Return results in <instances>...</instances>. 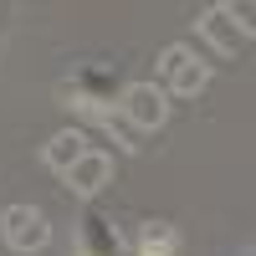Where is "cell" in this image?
Returning <instances> with one entry per match:
<instances>
[{"instance_id":"obj_1","label":"cell","mask_w":256,"mask_h":256,"mask_svg":"<svg viewBox=\"0 0 256 256\" xmlns=\"http://www.w3.org/2000/svg\"><path fill=\"white\" fill-rule=\"evenodd\" d=\"M67 102H77V108H113L118 102V72L113 67H77L72 77H67Z\"/></svg>"},{"instance_id":"obj_2","label":"cell","mask_w":256,"mask_h":256,"mask_svg":"<svg viewBox=\"0 0 256 256\" xmlns=\"http://www.w3.org/2000/svg\"><path fill=\"white\" fill-rule=\"evenodd\" d=\"M77 256H123V241L108 216H98V210H88V216L77 220Z\"/></svg>"},{"instance_id":"obj_3","label":"cell","mask_w":256,"mask_h":256,"mask_svg":"<svg viewBox=\"0 0 256 256\" xmlns=\"http://www.w3.org/2000/svg\"><path fill=\"white\" fill-rule=\"evenodd\" d=\"M0 230H6V241H10V251H31V246H41L46 241V216L31 205H10L6 210V220H0Z\"/></svg>"},{"instance_id":"obj_4","label":"cell","mask_w":256,"mask_h":256,"mask_svg":"<svg viewBox=\"0 0 256 256\" xmlns=\"http://www.w3.org/2000/svg\"><path fill=\"white\" fill-rule=\"evenodd\" d=\"M174 246H180V230L169 226V220H144L138 236H134V251L138 256H169Z\"/></svg>"}]
</instances>
